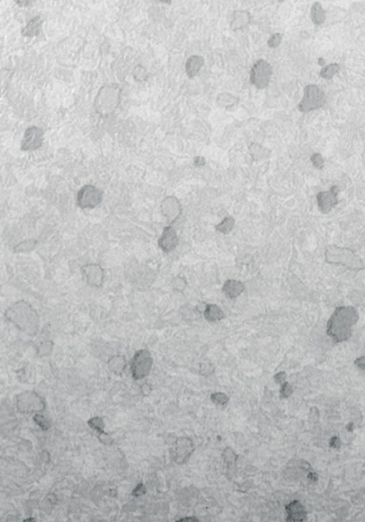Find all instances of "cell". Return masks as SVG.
Instances as JSON below:
<instances>
[{
	"instance_id": "6da1fadb",
	"label": "cell",
	"mask_w": 365,
	"mask_h": 522,
	"mask_svg": "<svg viewBox=\"0 0 365 522\" xmlns=\"http://www.w3.org/2000/svg\"><path fill=\"white\" fill-rule=\"evenodd\" d=\"M325 103V93L320 87L308 85L304 88L303 98L299 103L298 109L301 112H308L322 107Z\"/></svg>"
},
{
	"instance_id": "7a4b0ae2",
	"label": "cell",
	"mask_w": 365,
	"mask_h": 522,
	"mask_svg": "<svg viewBox=\"0 0 365 522\" xmlns=\"http://www.w3.org/2000/svg\"><path fill=\"white\" fill-rule=\"evenodd\" d=\"M271 75V65L265 60H259L252 68L250 81L258 89L263 90L269 84Z\"/></svg>"
},
{
	"instance_id": "3957f363",
	"label": "cell",
	"mask_w": 365,
	"mask_h": 522,
	"mask_svg": "<svg viewBox=\"0 0 365 522\" xmlns=\"http://www.w3.org/2000/svg\"><path fill=\"white\" fill-rule=\"evenodd\" d=\"M102 192L93 186H86L78 194V204L81 209H94L102 201Z\"/></svg>"
},
{
	"instance_id": "277c9868",
	"label": "cell",
	"mask_w": 365,
	"mask_h": 522,
	"mask_svg": "<svg viewBox=\"0 0 365 522\" xmlns=\"http://www.w3.org/2000/svg\"><path fill=\"white\" fill-rule=\"evenodd\" d=\"M42 135L43 134L42 130L37 127H33L28 129L22 142L23 150H35L39 148L42 143Z\"/></svg>"
},
{
	"instance_id": "5b68a950",
	"label": "cell",
	"mask_w": 365,
	"mask_h": 522,
	"mask_svg": "<svg viewBox=\"0 0 365 522\" xmlns=\"http://www.w3.org/2000/svg\"><path fill=\"white\" fill-rule=\"evenodd\" d=\"M151 365L152 358L150 353L146 351L139 352L134 359V366L136 369L138 368L139 371H141L142 376L149 372Z\"/></svg>"
},
{
	"instance_id": "8992f818",
	"label": "cell",
	"mask_w": 365,
	"mask_h": 522,
	"mask_svg": "<svg viewBox=\"0 0 365 522\" xmlns=\"http://www.w3.org/2000/svg\"><path fill=\"white\" fill-rule=\"evenodd\" d=\"M223 293L229 299H235L244 291V285L236 281H228L223 286Z\"/></svg>"
},
{
	"instance_id": "52a82bcc",
	"label": "cell",
	"mask_w": 365,
	"mask_h": 522,
	"mask_svg": "<svg viewBox=\"0 0 365 522\" xmlns=\"http://www.w3.org/2000/svg\"><path fill=\"white\" fill-rule=\"evenodd\" d=\"M204 60L203 57L194 55L188 59L186 64V72L189 78H193L199 73L200 69L204 65Z\"/></svg>"
},
{
	"instance_id": "ba28073f",
	"label": "cell",
	"mask_w": 365,
	"mask_h": 522,
	"mask_svg": "<svg viewBox=\"0 0 365 522\" xmlns=\"http://www.w3.org/2000/svg\"><path fill=\"white\" fill-rule=\"evenodd\" d=\"M204 316L206 320L210 322H216L221 320L225 318L224 313L222 312L220 308L214 304L208 305L204 312Z\"/></svg>"
},
{
	"instance_id": "9c48e42d",
	"label": "cell",
	"mask_w": 365,
	"mask_h": 522,
	"mask_svg": "<svg viewBox=\"0 0 365 522\" xmlns=\"http://www.w3.org/2000/svg\"><path fill=\"white\" fill-rule=\"evenodd\" d=\"M311 17L316 24H321L325 20V11L318 2H315L311 9Z\"/></svg>"
},
{
	"instance_id": "30bf717a",
	"label": "cell",
	"mask_w": 365,
	"mask_h": 522,
	"mask_svg": "<svg viewBox=\"0 0 365 522\" xmlns=\"http://www.w3.org/2000/svg\"><path fill=\"white\" fill-rule=\"evenodd\" d=\"M175 241L176 240L173 238V233L170 231L165 232L163 238L160 240V246L165 251H169L172 248H174L175 243H176Z\"/></svg>"
},
{
	"instance_id": "8fae6325",
	"label": "cell",
	"mask_w": 365,
	"mask_h": 522,
	"mask_svg": "<svg viewBox=\"0 0 365 522\" xmlns=\"http://www.w3.org/2000/svg\"><path fill=\"white\" fill-rule=\"evenodd\" d=\"M339 70H340V65L338 64H331L322 68L320 72V76L324 79H330L334 75L338 73Z\"/></svg>"
},
{
	"instance_id": "7c38bea8",
	"label": "cell",
	"mask_w": 365,
	"mask_h": 522,
	"mask_svg": "<svg viewBox=\"0 0 365 522\" xmlns=\"http://www.w3.org/2000/svg\"><path fill=\"white\" fill-rule=\"evenodd\" d=\"M281 40H282V36H281V34L278 33L273 34L271 37V39H270V40L268 41V45L271 47H276L277 46L280 45Z\"/></svg>"
},
{
	"instance_id": "4fadbf2b",
	"label": "cell",
	"mask_w": 365,
	"mask_h": 522,
	"mask_svg": "<svg viewBox=\"0 0 365 522\" xmlns=\"http://www.w3.org/2000/svg\"><path fill=\"white\" fill-rule=\"evenodd\" d=\"M312 160L313 161L314 164L315 165H318V166H320V165L323 163V160H322V158L321 157L320 154H315V155H314L313 156H312Z\"/></svg>"
}]
</instances>
